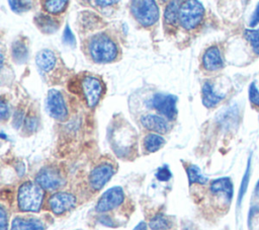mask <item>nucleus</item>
Masks as SVG:
<instances>
[{
	"mask_svg": "<svg viewBox=\"0 0 259 230\" xmlns=\"http://www.w3.org/2000/svg\"><path fill=\"white\" fill-rule=\"evenodd\" d=\"M250 169H251V156L248 158L247 168H246L245 174L242 178L241 186H240V189H239V197H238V203L239 204L242 202V199H243L245 193L247 191V187H248V183H249V179H250Z\"/></svg>",
	"mask_w": 259,
	"mask_h": 230,
	"instance_id": "26",
	"label": "nucleus"
},
{
	"mask_svg": "<svg viewBox=\"0 0 259 230\" xmlns=\"http://www.w3.org/2000/svg\"><path fill=\"white\" fill-rule=\"evenodd\" d=\"M34 23L45 33H53L59 28V22L48 14L38 13L34 17Z\"/></svg>",
	"mask_w": 259,
	"mask_h": 230,
	"instance_id": "18",
	"label": "nucleus"
},
{
	"mask_svg": "<svg viewBox=\"0 0 259 230\" xmlns=\"http://www.w3.org/2000/svg\"><path fill=\"white\" fill-rule=\"evenodd\" d=\"M244 37L250 44L252 51L255 55H259V28L257 29H245Z\"/></svg>",
	"mask_w": 259,
	"mask_h": 230,
	"instance_id": "25",
	"label": "nucleus"
},
{
	"mask_svg": "<svg viewBox=\"0 0 259 230\" xmlns=\"http://www.w3.org/2000/svg\"><path fill=\"white\" fill-rule=\"evenodd\" d=\"M47 109L50 116L58 121H64L67 118V106L60 91L56 89L49 90L47 97Z\"/></svg>",
	"mask_w": 259,
	"mask_h": 230,
	"instance_id": "9",
	"label": "nucleus"
},
{
	"mask_svg": "<svg viewBox=\"0 0 259 230\" xmlns=\"http://www.w3.org/2000/svg\"><path fill=\"white\" fill-rule=\"evenodd\" d=\"M149 226L151 230H168L171 224L169 219L166 216L162 214H158L150 220Z\"/></svg>",
	"mask_w": 259,
	"mask_h": 230,
	"instance_id": "23",
	"label": "nucleus"
},
{
	"mask_svg": "<svg viewBox=\"0 0 259 230\" xmlns=\"http://www.w3.org/2000/svg\"><path fill=\"white\" fill-rule=\"evenodd\" d=\"M186 171H187V176L190 184L192 183L204 184L207 182V177L201 173L200 169L196 165H189Z\"/></svg>",
	"mask_w": 259,
	"mask_h": 230,
	"instance_id": "22",
	"label": "nucleus"
},
{
	"mask_svg": "<svg viewBox=\"0 0 259 230\" xmlns=\"http://www.w3.org/2000/svg\"><path fill=\"white\" fill-rule=\"evenodd\" d=\"M156 177L160 180V181H167L171 178V171L169 170V168L165 165L160 167L157 172H156Z\"/></svg>",
	"mask_w": 259,
	"mask_h": 230,
	"instance_id": "29",
	"label": "nucleus"
},
{
	"mask_svg": "<svg viewBox=\"0 0 259 230\" xmlns=\"http://www.w3.org/2000/svg\"><path fill=\"white\" fill-rule=\"evenodd\" d=\"M180 4H182L179 1H171L166 6L165 12H164V19L165 22L171 25H175L178 21L179 17V10H180Z\"/></svg>",
	"mask_w": 259,
	"mask_h": 230,
	"instance_id": "20",
	"label": "nucleus"
},
{
	"mask_svg": "<svg viewBox=\"0 0 259 230\" xmlns=\"http://www.w3.org/2000/svg\"><path fill=\"white\" fill-rule=\"evenodd\" d=\"M75 205L76 198L66 191L56 193L49 199V207L55 215H62L71 210Z\"/></svg>",
	"mask_w": 259,
	"mask_h": 230,
	"instance_id": "11",
	"label": "nucleus"
},
{
	"mask_svg": "<svg viewBox=\"0 0 259 230\" xmlns=\"http://www.w3.org/2000/svg\"><path fill=\"white\" fill-rule=\"evenodd\" d=\"M44 200V190L35 182H23L17 194V205L22 212H38Z\"/></svg>",
	"mask_w": 259,
	"mask_h": 230,
	"instance_id": "1",
	"label": "nucleus"
},
{
	"mask_svg": "<svg viewBox=\"0 0 259 230\" xmlns=\"http://www.w3.org/2000/svg\"><path fill=\"white\" fill-rule=\"evenodd\" d=\"M63 42L64 44H67L69 46H74L75 45V37H74V34L73 32L71 31L69 25H66L65 29H64V32H63Z\"/></svg>",
	"mask_w": 259,
	"mask_h": 230,
	"instance_id": "30",
	"label": "nucleus"
},
{
	"mask_svg": "<svg viewBox=\"0 0 259 230\" xmlns=\"http://www.w3.org/2000/svg\"><path fill=\"white\" fill-rule=\"evenodd\" d=\"M165 144V139L156 134H149L144 139V145L147 151L149 152H156L158 151L163 145Z\"/></svg>",
	"mask_w": 259,
	"mask_h": 230,
	"instance_id": "21",
	"label": "nucleus"
},
{
	"mask_svg": "<svg viewBox=\"0 0 259 230\" xmlns=\"http://www.w3.org/2000/svg\"><path fill=\"white\" fill-rule=\"evenodd\" d=\"M0 230H7V217L3 207L0 209Z\"/></svg>",
	"mask_w": 259,
	"mask_h": 230,
	"instance_id": "33",
	"label": "nucleus"
},
{
	"mask_svg": "<svg viewBox=\"0 0 259 230\" xmlns=\"http://www.w3.org/2000/svg\"><path fill=\"white\" fill-rule=\"evenodd\" d=\"M88 50L92 60L96 63L112 62L118 53L115 43L103 33L97 34L90 40Z\"/></svg>",
	"mask_w": 259,
	"mask_h": 230,
	"instance_id": "2",
	"label": "nucleus"
},
{
	"mask_svg": "<svg viewBox=\"0 0 259 230\" xmlns=\"http://www.w3.org/2000/svg\"><path fill=\"white\" fill-rule=\"evenodd\" d=\"M94 3L99 6H108L111 4H115L117 2L116 1H94Z\"/></svg>",
	"mask_w": 259,
	"mask_h": 230,
	"instance_id": "36",
	"label": "nucleus"
},
{
	"mask_svg": "<svg viewBox=\"0 0 259 230\" xmlns=\"http://www.w3.org/2000/svg\"><path fill=\"white\" fill-rule=\"evenodd\" d=\"M11 230H45V226L35 218L16 217L11 223Z\"/></svg>",
	"mask_w": 259,
	"mask_h": 230,
	"instance_id": "16",
	"label": "nucleus"
},
{
	"mask_svg": "<svg viewBox=\"0 0 259 230\" xmlns=\"http://www.w3.org/2000/svg\"><path fill=\"white\" fill-rule=\"evenodd\" d=\"M114 173L113 166L109 163H101L94 167L89 174V184L92 189L99 190L111 178Z\"/></svg>",
	"mask_w": 259,
	"mask_h": 230,
	"instance_id": "10",
	"label": "nucleus"
},
{
	"mask_svg": "<svg viewBox=\"0 0 259 230\" xmlns=\"http://www.w3.org/2000/svg\"><path fill=\"white\" fill-rule=\"evenodd\" d=\"M123 199H124V195L120 186L110 187L101 196V198L97 202L95 210L98 213L111 211L117 208L118 206H120L121 203L123 202Z\"/></svg>",
	"mask_w": 259,
	"mask_h": 230,
	"instance_id": "8",
	"label": "nucleus"
},
{
	"mask_svg": "<svg viewBox=\"0 0 259 230\" xmlns=\"http://www.w3.org/2000/svg\"><path fill=\"white\" fill-rule=\"evenodd\" d=\"M204 15V8L199 1L189 0L181 4L178 21L187 30L194 29L201 22Z\"/></svg>",
	"mask_w": 259,
	"mask_h": 230,
	"instance_id": "3",
	"label": "nucleus"
},
{
	"mask_svg": "<svg viewBox=\"0 0 259 230\" xmlns=\"http://www.w3.org/2000/svg\"><path fill=\"white\" fill-rule=\"evenodd\" d=\"M24 127L27 131L33 132L37 127V119L35 117H31V116L26 117L25 122H24Z\"/></svg>",
	"mask_w": 259,
	"mask_h": 230,
	"instance_id": "31",
	"label": "nucleus"
},
{
	"mask_svg": "<svg viewBox=\"0 0 259 230\" xmlns=\"http://www.w3.org/2000/svg\"><path fill=\"white\" fill-rule=\"evenodd\" d=\"M177 96L173 94L156 93L149 100V105L165 116L168 120H174L177 114Z\"/></svg>",
	"mask_w": 259,
	"mask_h": 230,
	"instance_id": "5",
	"label": "nucleus"
},
{
	"mask_svg": "<svg viewBox=\"0 0 259 230\" xmlns=\"http://www.w3.org/2000/svg\"><path fill=\"white\" fill-rule=\"evenodd\" d=\"M131 11L137 21L143 26L153 25L159 18V9L155 1H132Z\"/></svg>",
	"mask_w": 259,
	"mask_h": 230,
	"instance_id": "4",
	"label": "nucleus"
},
{
	"mask_svg": "<svg viewBox=\"0 0 259 230\" xmlns=\"http://www.w3.org/2000/svg\"><path fill=\"white\" fill-rule=\"evenodd\" d=\"M225 96L226 95L224 93L217 92L213 88V85L210 82L205 81L202 84L201 100H202V103L205 107L212 108V107L217 106L225 98Z\"/></svg>",
	"mask_w": 259,
	"mask_h": 230,
	"instance_id": "14",
	"label": "nucleus"
},
{
	"mask_svg": "<svg viewBox=\"0 0 259 230\" xmlns=\"http://www.w3.org/2000/svg\"><path fill=\"white\" fill-rule=\"evenodd\" d=\"M35 182L44 189L55 190L65 183V178L58 168L47 166L38 171Z\"/></svg>",
	"mask_w": 259,
	"mask_h": 230,
	"instance_id": "6",
	"label": "nucleus"
},
{
	"mask_svg": "<svg viewBox=\"0 0 259 230\" xmlns=\"http://www.w3.org/2000/svg\"><path fill=\"white\" fill-rule=\"evenodd\" d=\"M0 114H1V119L2 120H5L9 116V107H8V105H6V103L3 100L1 101Z\"/></svg>",
	"mask_w": 259,
	"mask_h": 230,
	"instance_id": "35",
	"label": "nucleus"
},
{
	"mask_svg": "<svg viewBox=\"0 0 259 230\" xmlns=\"http://www.w3.org/2000/svg\"><path fill=\"white\" fill-rule=\"evenodd\" d=\"M259 23V2L257 3V6H256V9L254 10L251 18H250V22H249V25L251 27H254L255 25H257Z\"/></svg>",
	"mask_w": 259,
	"mask_h": 230,
	"instance_id": "32",
	"label": "nucleus"
},
{
	"mask_svg": "<svg viewBox=\"0 0 259 230\" xmlns=\"http://www.w3.org/2000/svg\"><path fill=\"white\" fill-rule=\"evenodd\" d=\"M10 8L16 13H22L32 7L31 1H8Z\"/></svg>",
	"mask_w": 259,
	"mask_h": 230,
	"instance_id": "27",
	"label": "nucleus"
},
{
	"mask_svg": "<svg viewBox=\"0 0 259 230\" xmlns=\"http://www.w3.org/2000/svg\"><path fill=\"white\" fill-rule=\"evenodd\" d=\"M134 230H147V225H146L145 222H140V223L135 227Z\"/></svg>",
	"mask_w": 259,
	"mask_h": 230,
	"instance_id": "37",
	"label": "nucleus"
},
{
	"mask_svg": "<svg viewBox=\"0 0 259 230\" xmlns=\"http://www.w3.org/2000/svg\"><path fill=\"white\" fill-rule=\"evenodd\" d=\"M202 66L207 71H217L224 67V60L217 46L209 47L203 54Z\"/></svg>",
	"mask_w": 259,
	"mask_h": 230,
	"instance_id": "13",
	"label": "nucleus"
},
{
	"mask_svg": "<svg viewBox=\"0 0 259 230\" xmlns=\"http://www.w3.org/2000/svg\"><path fill=\"white\" fill-rule=\"evenodd\" d=\"M11 53H12V58L15 61V63L22 64V63L26 62L27 57H28V52H27L26 45L24 44L23 41H21V40L15 41L12 44Z\"/></svg>",
	"mask_w": 259,
	"mask_h": 230,
	"instance_id": "19",
	"label": "nucleus"
},
{
	"mask_svg": "<svg viewBox=\"0 0 259 230\" xmlns=\"http://www.w3.org/2000/svg\"><path fill=\"white\" fill-rule=\"evenodd\" d=\"M141 124L146 129L153 131V132L160 133V134L167 133L170 128L168 122L165 119H163L162 117L157 116V114L143 116L141 119Z\"/></svg>",
	"mask_w": 259,
	"mask_h": 230,
	"instance_id": "15",
	"label": "nucleus"
},
{
	"mask_svg": "<svg viewBox=\"0 0 259 230\" xmlns=\"http://www.w3.org/2000/svg\"><path fill=\"white\" fill-rule=\"evenodd\" d=\"M209 190L213 196L222 198L228 204L232 201L233 183L229 177H221L211 181Z\"/></svg>",
	"mask_w": 259,
	"mask_h": 230,
	"instance_id": "12",
	"label": "nucleus"
},
{
	"mask_svg": "<svg viewBox=\"0 0 259 230\" xmlns=\"http://www.w3.org/2000/svg\"><path fill=\"white\" fill-rule=\"evenodd\" d=\"M248 94H249V100L250 102L259 107V88L257 87L255 82H252L249 86V90H248Z\"/></svg>",
	"mask_w": 259,
	"mask_h": 230,
	"instance_id": "28",
	"label": "nucleus"
},
{
	"mask_svg": "<svg viewBox=\"0 0 259 230\" xmlns=\"http://www.w3.org/2000/svg\"><path fill=\"white\" fill-rule=\"evenodd\" d=\"M99 222H100L101 224L105 225V226H108V227H113V226H114L113 220H112L109 216H107V215L101 216V217L99 218Z\"/></svg>",
	"mask_w": 259,
	"mask_h": 230,
	"instance_id": "34",
	"label": "nucleus"
},
{
	"mask_svg": "<svg viewBox=\"0 0 259 230\" xmlns=\"http://www.w3.org/2000/svg\"><path fill=\"white\" fill-rule=\"evenodd\" d=\"M68 1L66 0H53V1H45L44 8L48 13L51 14H59L63 12L67 7Z\"/></svg>",
	"mask_w": 259,
	"mask_h": 230,
	"instance_id": "24",
	"label": "nucleus"
},
{
	"mask_svg": "<svg viewBox=\"0 0 259 230\" xmlns=\"http://www.w3.org/2000/svg\"><path fill=\"white\" fill-rule=\"evenodd\" d=\"M254 194H255V197L257 199H259V180L256 183V186H255V189H254Z\"/></svg>",
	"mask_w": 259,
	"mask_h": 230,
	"instance_id": "38",
	"label": "nucleus"
},
{
	"mask_svg": "<svg viewBox=\"0 0 259 230\" xmlns=\"http://www.w3.org/2000/svg\"><path fill=\"white\" fill-rule=\"evenodd\" d=\"M56 61L57 59L54 52L48 49H44L39 51L35 57V63L37 67L44 72L51 71L55 67Z\"/></svg>",
	"mask_w": 259,
	"mask_h": 230,
	"instance_id": "17",
	"label": "nucleus"
},
{
	"mask_svg": "<svg viewBox=\"0 0 259 230\" xmlns=\"http://www.w3.org/2000/svg\"><path fill=\"white\" fill-rule=\"evenodd\" d=\"M80 89L82 90V94L89 107H94L103 93V85L101 81L93 76L84 77L81 81Z\"/></svg>",
	"mask_w": 259,
	"mask_h": 230,
	"instance_id": "7",
	"label": "nucleus"
}]
</instances>
